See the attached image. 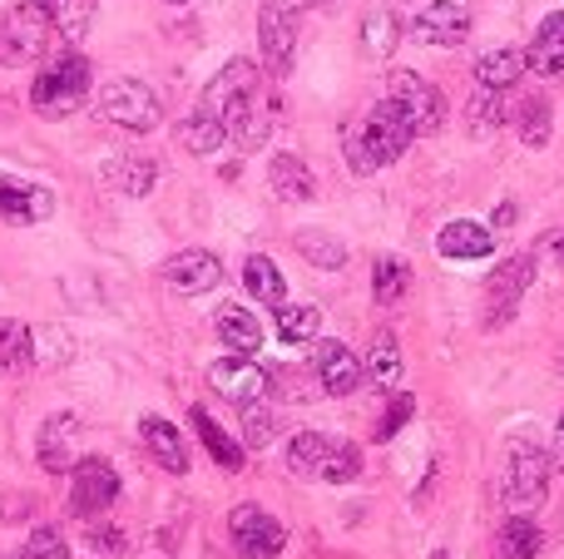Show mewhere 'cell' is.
Here are the masks:
<instances>
[{
  "label": "cell",
  "instance_id": "cell-45",
  "mask_svg": "<svg viewBox=\"0 0 564 559\" xmlns=\"http://www.w3.org/2000/svg\"><path fill=\"white\" fill-rule=\"evenodd\" d=\"M540 253L560 257V267H564V233H545V243H540Z\"/></svg>",
  "mask_w": 564,
  "mask_h": 559
},
{
  "label": "cell",
  "instance_id": "cell-23",
  "mask_svg": "<svg viewBox=\"0 0 564 559\" xmlns=\"http://www.w3.org/2000/svg\"><path fill=\"white\" fill-rule=\"evenodd\" d=\"M188 421H194V431H198V441H204V451L214 456V461L224 465L228 475H238V471H243V446H238L234 436H228L224 426H218L214 416L204 412V406H194V412H188Z\"/></svg>",
  "mask_w": 564,
  "mask_h": 559
},
{
  "label": "cell",
  "instance_id": "cell-21",
  "mask_svg": "<svg viewBox=\"0 0 564 559\" xmlns=\"http://www.w3.org/2000/svg\"><path fill=\"white\" fill-rule=\"evenodd\" d=\"M268 184H273V194L288 198V204H312V198H317V178H312L307 158H297V154H273Z\"/></svg>",
  "mask_w": 564,
  "mask_h": 559
},
{
  "label": "cell",
  "instance_id": "cell-46",
  "mask_svg": "<svg viewBox=\"0 0 564 559\" xmlns=\"http://www.w3.org/2000/svg\"><path fill=\"white\" fill-rule=\"evenodd\" d=\"M510 223H516V204H500L496 208V223H490V228H510Z\"/></svg>",
  "mask_w": 564,
  "mask_h": 559
},
{
  "label": "cell",
  "instance_id": "cell-8",
  "mask_svg": "<svg viewBox=\"0 0 564 559\" xmlns=\"http://www.w3.org/2000/svg\"><path fill=\"white\" fill-rule=\"evenodd\" d=\"M115 501H119V471L109 461H99V456H85V461L69 465V511H75L79 520H95V515H105Z\"/></svg>",
  "mask_w": 564,
  "mask_h": 559
},
{
  "label": "cell",
  "instance_id": "cell-22",
  "mask_svg": "<svg viewBox=\"0 0 564 559\" xmlns=\"http://www.w3.org/2000/svg\"><path fill=\"white\" fill-rule=\"evenodd\" d=\"M214 327H218V337H224V347H234L238 357H258V347H263V322H258L248 307H238V303L218 307Z\"/></svg>",
  "mask_w": 564,
  "mask_h": 559
},
{
  "label": "cell",
  "instance_id": "cell-42",
  "mask_svg": "<svg viewBox=\"0 0 564 559\" xmlns=\"http://www.w3.org/2000/svg\"><path fill=\"white\" fill-rule=\"evenodd\" d=\"M411 416H416V396H406V392H401L397 402L387 406V416H381V426H377V441H391V436H397L401 426L411 421Z\"/></svg>",
  "mask_w": 564,
  "mask_h": 559
},
{
  "label": "cell",
  "instance_id": "cell-11",
  "mask_svg": "<svg viewBox=\"0 0 564 559\" xmlns=\"http://www.w3.org/2000/svg\"><path fill=\"white\" fill-rule=\"evenodd\" d=\"M208 386L234 406H253V402H268L273 376H268V366H258L253 357H224V362L208 366Z\"/></svg>",
  "mask_w": 564,
  "mask_h": 559
},
{
  "label": "cell",
  "instance_id": "cell-47",
  "mask_svg": "<svg viewBox=\"0 0 564 559\" xmlns=\"http://www.w3.org/2000/svg\"><path fill=\"white\" fill-rule=\"evenodd\" d=\"M550 461H555L560 471H564V416H560V431H555V456H550Z\"/></svg>",
  "mask_w": 564,
  "mask_h": 559
},
{
  "label": "cell",
  "instance_id": "cell-39",
  "mask_svg": "<svg viewBox=\"0 0 564 559\" xmlns=\"http://www.w3.org/2000/svg\"><path fill=\"white\" fill-rule=\"evenodd\" d=\"M361 50L377 59H387L397 50V15L391 10H367V20H361Z\"/></svg>",
  "mask_w": 564,
  "mask_h": 559
},
{
  "label": "cell",
  "instance_id": "cell-29",
  "mask_svg": "<svg viewBox=\"0 0 564 559\" xmlns=\"http://www.w3.org/2000/svg\"><path fill=\"white\" fill-rule=\"evenodd\" d=\"M154 178H159L154 158L124 154V158H115V164H105V184H109V188H119L124 198H144L149 188H154Z\"/></svg>",
  "mask_w": 564,
  "mask_h": 559
},
{
  "label": "cell",
  "instance_id": "cell-49",
  "mask_svg": "<svg viewBox=\"0 0 564 559\" xmlns=\"http://www.w3.org/2000/svg\"><path fill=\"white\" fill-rule=\"evenodd\" d=\"M169 6H188V0H169Z\"/></svg>",
  "mask_w": 564,
  "mask_h": 559
},
{
  "label": "cell",
  "instance_id": "cell-41",
  "mask_svg": "<svg viewBox=\"0 0 564 559\" xmlns=\"http://www.w3.org/2000/svg\"><path fill=\"white\" fill-rule=\"evenodd\" d=\"M20 559H69V545H65V535H59L55 525H40V530H30Z\"/></svg>",
  "mask_w": 564,
  "mask_h": 559
},
{
  "label": "cell",
  "instance_id": "cell-9",
  "mask_svg": "<svg viewBox=\"0 0 564 559\" xmlns=\"http://www.w3.org/2000/svg\"><path fill=\"white\" fill-rule=\"evenodd\" d=\"M535 267H540L535 253H516V257H506V263L490 273V283H486V303H490L486 327H506L510 317H516V307H520V297H525V287L535 283Z\"/></svg>",
  "mask_w": 564,
  "mask_h": 559
},
{
  "label": "cell",
  "instance_id": "cell-13",
  "mask_svg": "<svg viewBox=\"0 0 564 559\" xmlns=\"http://www.w3.org/2000/svg\"><path fill=\"white\" fill-rule=\"evenodd\" d=\"M411 35H416L421 45L451 50L470 35V10L460 6V0H426V6L411 15Z\"/></svg>",
  "mask_w": 564,
  "mask_h": 559
},
{
  "label": "cell",
  "instance_id": "cell-38",
  "mask_svg": "<svg viewBox=\"0 0 564 559\" xmlns=\"http://www.w3.org/2000/svg\"><path fill=\"white\" fill-rule=\"evenodd\" d=\"M278 436H282V416L273 412V406H263V402L243 406V446L263 451V446H273Z\"/></svg>",
  "mask_w": 564,
  "mask_h": 559
},
{
  "label": "cell",
  "instance_id": "cell-2",
  "mask_svg": "<svg viewBox=\"0 0 564 559\" xmlns=\"http://www.w3.org/2000/svg\"><path fill=\"white\" fill-rule=\"evenodd\" d=\"M411 124L401 119V109L391 99H377L367 114H357L347 124V164L351 174H377V168L397 164L411 149Z\"/></svg>",
  "mask_w": 564,
  "mask_h": 559
},
{
  "label": "cell",
  "instance_id": "cell-25",
  "mask_svg": "<svg viewBox=\"0 0 564 559\" xmlns=\"http://www.w3.org/2000/svg\"><path fill=\"white\" fill-rule=\"evenodd\" d=\"M35 366V332L15 317H0V376H20Z\"/></svg>",
  "mask_w": 564,
  "mask_h": 559
},
{
  "label": "cell",
  "instance_id": "cell-28",
  "mask_svg": "<svg viewBox=\"0 0 564 559\" xmlns=\"http://www.w3.org/2000/svg\"><path fill=\"white\" fill-rule=\"evenodd\" d=\"M506 119H510L506 89H480L476 85V95H470V105H466V129H470V134L490 139V134H500V129H506Z\"/></svg>",
  "mask_w": 564,
  "mask_h": 559
},
{
  "label": "cell",
  "instance_id": "cell-1",
  "mask_svg": "<svg viewBox=\"0 0 564 559\" xmlns=\"http://www.w3.org/2000/svg\"><path fill=\"white\" fill-rule=\"evenodd\" d=\"M198 105L224 119L228 139H234L238 149H263L268 134H273V95L263 89L253 59H228L214 75V85L204 89Z\"/></svg>",
  "mask_w": 564,
  "mask_h": 559
},
{
  "label": "cell",
  "instance_id": "cell-40",
  "mask_svg": "<svg viewBox=\"0 0 564 559\" xmlns=\"http://www.w3.org/2000/svg\"><path fill=\"white\" fill-rule=\"evenodd\" d=\"M357 475H361V451L351 441H332V456H327V465H322V481L347 485V481H357Z\"/></svg>",
  "mask_w": 564,
  "mask_h": 559
},
{
  "label": "cell",
  "instance_id": "cell-6",
  "mask_svg": "<svg viewBox=\"0 0 564 559\" xmlns=\"http://www.w3.org/2000/svg\"><path fill=\"white\" fill-rule=\"evenodd\" d=\"M387 99L401 109V119L411 124V134H436L441 124H446V99H441V89L431 85L426 75H416V69H391L387 79Z\"/></svg>",
  "mask_w": 564,
  "mask_h": 559
},
{
  "label": "cell",
  "instance_id": "cell-4",
  "mask_svg": "<svg viewBox=\"0 0 564 559\" xmlns=\"http://www.w3.org/2000/svg\"><path fill=\"white\" fill-rule=\"evenodd\" d=\"M89 95V59L85 55H59L55 65H45L30 85V105L40 119H65L85 105Z\"/></svg>",
  "mask_w": 564,
  "mask_h": 559
},
{
  "label": "cell",
  "instance_id": "cell-31",
  "mask_svg": "<svg viewBox=\"0 0 564 559\" xmlns=\"http://www.w3.org/2000/svg\"><path fill=\"white\" fill-rule=\"evenodd\" d=\"M243 283H248V293H253L263 307H282V303H288V283H282L273 257H263V253L248 257V263H243Z\"/></svg>",
  "mask_w": 564,
  "mask_h": 559
},
{
  "label": "cell",
  "instance_id": "cell-18",
  "mask_svg": "<svg viewBox=\"0 0 564 559\" xmlns=\"http://www.w3.org/2000/svg\"><path fill=\"white\" fill-rule=\"evenodd\" d=\"M139 436H144V451L154 456L159 471H169V475L188 471V446H184V436H178L174 421H164V416H144V421H139Z\"/></svg>",
  "mask_w": 564,
  "mask_h": 559
},
{
  "label": "cell",
  "instance_id": "cell-44",
  "mask_svg": "<svg viewBox=\"0 0 564 559\" xmlns=\"http://www.w3.org/2000/svg\"><path fill=\"white\" fill-rule=\"evenodd\" d=\"M89 545H95V550H105V555H119V550H124V535H119V530H99V525H95V530H89Z\"/></svg>",
  "mask_w": 564,
  "mask_h": 559
},
{
  "label": "cell",
  "instance_id": "cell-12",
  "mask_svg": "<svg viewBox=\"0 0 564 559\" xmlns=\"http://www.w3.org/2000/svg\"><path fill=\"white\" fill-rule=\"evenodd\" d=\"M258 40H263L268 69L282 79L292 69V55H297V10H282L278 0H263L258 6Z\"/></svg>",
  "mask_w": 564,
  "mask_h": 559
},
{
  "label": "cell",
  "instance_id": "cell-50",
  "mask_svg": "<svg viewBox=\"0 0 564 559\" xmlns=\"http://www.w3.org/2000/svg\"><path fill=\"white\" fill-rule=\"evenodd\" d=\"M0 559H6V555H0Z\"/></svg>",
  "mask_w": 564,
  "mask_h": 559
},
{
  "label": "cell",
  "instance_id": "cell-35",
  "mask_svg": "<svg viewBox=\"0 0 564 559\" xmlns=\"http://www.w3.org/2000/svg\"><path fill=\"white\" fill-rule=\"evenodd\" d=\"M516 124H520V144H525V149H545L550 134H555V114H550V99L530 95L525 105H520Z\"/></svg>",
  "mask_w": 564,
  "mask_h": 559
},
{
  "label": "cell",
  "instance_id": "cell-34",
  "mask_svg": "<svg viewBox=\"0 0 564 559\" xmlns=\"http://www.w3.org/2000/svg\"><path fill=\"white\" fill-rule=\"evenodd\" d=\"M406 287H411V267L401 257H377V267H371V297H377V307H397L406 297Z\"/></svg>",
  "mask_w": 564,
  "mask_h": 559
},
{
  "label": "cell",
  "instance_id": "cell-43",
  "mask_svg": "<svg viewBox=\"0 0 564 559\" xmlns=\"http://www.w3.org/2000/svg\"><path fill=\"white\" fill-rule=\"evenodd\" d=\"M169 540H174L169 530H154L144 545H139V555H134V559H174V545H169Z\"/></svg>",
  "mask_w": 564,
  "mask_h": 559
},
{
  "label": "cell",
  "instance_id": "cell-24",
  "mask_svg": "<svg viewBox=\"0 0 564 559\" xmlns=\"http://www.w3.org/2000/svg\"><path fill=\"white\" fill-rule=\"evenodd\" d=\"M178 144L188 149V154H198V158H208V154H218V149L228 144V129H224V119L214 114V109H204L198 105L194 114L178 124Z\"/></svg>",
  "mask_w": 564,
  "mask_h": 559
},
{
  "label": "cell",
  "instance_id": "cell-15",
  "mask_svg": "<svg viewBox=\"0 0 564 559\" xmlns=\"http://www.w3.org/2000/svg\"><path fill=\"white\" fill-rule=\"evenodd\" d=\"M55 213V194L45 184H25V178L0 174V218L6 223H45Z\"/></svg>",
  "mask_w": 564,
  "mask_h": 559
},
{
  "label": "cell",
  "instance_id": "cell-33",
  "mask_svg": "<svg viewBox=\"0 0 564 559\" xmlns=\"http://www.w3.org/2000/svg\"><path fill=\"white\" fill-rule=\"evenodd\" d=\"M292 248H297L312 267H322V273H337V267L347 263V248H341L332 233H322V228H302V233L292 238Z\"/></svg>",
  "mask_w": 564,
  "mask_h": 559
},
{
  "label": "cell",
  "instance_id": "cell-5",
  "mask_svg": "<svg viewBox=\"0 0 564 559\" xmlns=\"http://www.w3.org/2000/svg\"><path fill=\"white\" fill-rule=\"evenodd\" d=\"M550 475H555L550 451H540V446H530V441H510V465H506L510 515H535L540 505L550 501Z\"/></svg>",
  "mask_w": 564,
  "mask_h": 559
},
{
  "label": "cell",
  "instance_id": "cell-26",
  "mask_svg": "<svg viewBox=\"0 0 564 559\" xmlns=\"http://www.w3.org/2000/svg\"><path fill=\"white\" fill-rule=\"evenodd\" d=\"M540 525L530 515H510L496 530V545H490V559H535L540 555Z\"/></svg>",
  "mask_w": 564,
  "mask_h": 559
},
{
  "label": "cell",
  "instance_id": "cell-36",
  "mask_svg": "<svg viewBox=\"0 0 564 559\" xmlns=\"http://www.w3.org/2000/svg\"><path fill=\"white\" fill-rule=\"evenodd\" d=\"M361 372L371 376L377 386H391L401 376V347H397V332H377L367 347V366Z\"/></svg>",
  "mask_w": 564,
  "mask_h": 559
},
{
  "label": "cell",
  "instance_id": "cell-17",
  "mask_svg": "<svg viewBox=\"0 0 564 559\" xmlns=\"http://www.w3.org/2000/svg\"><path fill=\"white\" fill-rule=\"evenodd\" d=\"M312 366H317V382L327 396H351L361 386V362L341 342H317Z\"/></svg>",
  "mask_w": 564,
  "mask_h": 559
},
{
  "label": "cell",
  "instance_id": "cell-30",
  "mask_svg": "<svg viewBox=\"0 0 564 559\" xmlns=\"http://www.w3.org/2000/svg\"><path fill=\"white\" fill-rule=\"evenodd\" d=\"M525 75V50H490L476 59V85L480 89H510Z\"/></svg>",
  "mask_w": 564,
  "mask_h": 559
},
{
  "label": "cell",
  "instance_id": "cell-14",
  "mask_svg": "<svg viewBox=\"0 0 564 559\" xmlns=\"http://www.w3.org/2000/svg\"><path fill=\"white\" fill-rule=\"evenodd\" d=\"M218 277H224V263H218L208 248H184V253H174L164 263V283L174 287L178 297L208 293V287H218Z\"/></svg>",
  "mask_w": 564,
  "mask_h": 559
},
{
  "label": "cell",
  "instance_id": "cell-32",
  "mask_svg": "<svg viewBox=\"0 0 564 559\" xmlns=\"http://www.w3.org/2000/svg\"><path fill=\"white\" fill-rule=\"evenodd\" d=\"M50 10V25L59 40H85L95 25V0H40Z\"/></svg>",
  "mask_w": 564,
  "mask_h": 559
},
{
  "label": "cell",
  "instance_id": "cell-16",
  "mask_svg": "<svg viewBox=\"0 0 564 559\" xmlns=\"http://www.w3.org/2000/svg\"><path fill=\"white\" fill-rule=\"evenodd\" d=\"M75 431H79V421H75V416H69V412L50 416V421L40 426V441H35L40 471H50V475H65L69 465H75Z\"/></svg>",
  "mask_w": 564,
  "mask_h": 559
},
{
  "label": "cell",
  "instance_id": "cell-19",
  "mask_svg": "<svg viewBox=\"0 0 564 559\" xmlns=\"http://www.w3.org/2000/svg\"><path fill=\"white\" fill-rule=\"evenodd\" d=\"M436 253H441V257H456V263H470V257H490V253H496V233H490L486 223L456 218V223L441 228Z\"/></svg>",
  "mask_w": 564,
  "mask_h": 559
},
{
  "label": "cell",
  "instance_id": "cell-10",
  "mask_svg": "<svg viewBox=\"0 0 564 559\" xmlns=\"http://www.w3.org/2000/svg\"><path fill=\"white\" fill-rule=\"evenodd\" d=\"M228 545H234L243 559H278L282 545H288V530L258 505H234L228 515Z\"/></svg>",
  "mask_w": 564,
  "mask_h": 559
},
{
  "label": "cell",
  "instance_id": "cell-37",
  "mask_svg": "<svg viewBox=\"0 0 564 559\" xmlns=\"http://www.w3.org/2000/svg\"><path fill=\"white\" fill-rule=\"evenodd\" d=\"M317 327H322V313H317V307H307V303H302V307H288V303H282V307H278V337H282L288 347L312 342V337H317Z\"/></svg>",
  "mask_w": 564,
  "mask_h": 559
},
{
  "label": "cell",
  "instance_id": "cell-3",
  "mask_svg": "<svg viewBox=\"0 0 564 559\" xmlns=\"http://www.w3.org/2000/svg\"><path fill=\"white\" fill-rule=\"evenodd\" d=\"M50 40H55V25H50V10L40 0H20V6L0 10V65H35L50 50Z\"/></svg>",
  "mask_w": 564,
  "mask_h": 559
},
{
  "label": "cell",
  "instance_id": "cell-20",
  "mask_svg": "<svg viewBox=\"0 0 564 559\" xmlns=\"http://www.w3.org/2000/svg\"><path fill=\"white\" fill-rule=\"evenodd\" d=\"M525 69H535L540 79L564 75V10L540 20L535 40H530V50H525Z\"/></svg>",
  "mask_w": 564,
  "mask_h": 559
},
{
  "label": "cell",
  "instance_id": "cell-48",
  "mask_svg": "<svg viewBox=\"0 0 564 559\" xmlns=\"http://www.w3.org/2000/svg\"><path fill=\"white\" fill-rule=\"evenodd\" d=\"M282 10H307V6H322V0H278Z\"/></svg>",
  "mask_w": 564,
  "mask_h": 559
},
{
  "label": "cell",
  "instance_id": "cell-27",
  "mask_svg": "<svg viewBox=\"0 0 564 559\" xmlns=\"http://www.w3.org/2000/svg\"><path fill=\"white\" fill-rule=\"evenodd\" d=\"M327 456H332V436L297 431L288 441V471L297 475V481H322V465H327Z\"/></svg>",
  "mask_w": 564,
  "mask_h": 559
},
{
  "label": "cell",
  "instance_id": "cell-7",
  "mask_svg": "<svg viewBox=\"0 0 564 559\" xmlns=\"http://www.w3.org/2000/svg\"><path fill=\"white\" fill-rule=\"evenodd\" d=\"M99 114L109 119V124L129 129V134H149V129L164 119V109H159V95L144 85V79H109L105 89H99Z\"/></svg>",
  "mask_w": 564,
  "mask_h": 559
}]
</instances>
